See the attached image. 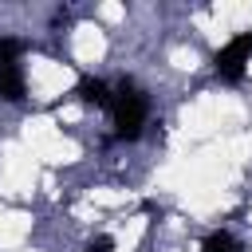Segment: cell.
I'll return each instance as SVG.
<instances>
[{
    "mask_svg": "<svg viewBox=\"0 0 252 252\" xmlns=\"http://www.w3.org/2000/svg\"><path fill=\"white\" fill-rule=\"evenodd\" d=\"M75 94L87 102V106H110V83H102V79H79V87H75Z\"/></svg>",
    "mask_w": 252,
    "mask_h": 252,
    "instance_id": "4",
    "label": "cell"
},
{
    "mask_svg": "<svg viewBox=\"0 0 252 252\" xmlns=\"http://www.w3.org/2000/svg\"><path fill=\"white\" fill-rule=\"evenodd\" d=\"M20 55H24V43H20V39H12V35H0V67L20 63Z\"/></svg>",
    "mask_w": 252,
    "mask_h": 252,
    "instance_id": "6",
    "label": "cell"
},
{
    "mask_svg": "<svg viewBox=\"0 0 252 252\" xmlns=\"http://www.w3.org/2000/svg\"><path fill=\"white\" fill-rule=\"evenodd\" d=\"M248 63H252V32H240V35H232L213 55V75L224 79V83H240L244 71H248Z\"/></svg>",
    "mask_w": 252,
    "mask_h": 252,
    "instance_id": "2",
    "label": "cell"
},
{
    "mask_svg": "<svg viewBox=\"0 0 252 252\" xmlns=\"http://www.w3.org/2000/svg\"><path fill=\"white\" fill-rule=\"evenodd\" d=\"M87 252H114V236H91Z\"/></svg>",
    "mask_w": 252,
    "mask_h": 252,
    "instance_id": "7",
    "label": "cell"
},
{
    "mask_svg": "<svg viewBox=\"0 0 252 252\" xmlns=\"http://www.w3.org/2000/svg\"><path fill=\"white\" fill-rule=\"evenodd\" d=\"M110 118H114V134L122 138V142H134L138 134H142V126H146V118H150V94L138 87V83H130V79H122L118 87H110Z\"/></svg>",
    "mask_w": 252,
    "mask_h": 252,
    "instance_id": "1",
    "label": "cell"
},
{
    "mask_svg": "<svg viewBox=\"0 0 252 252\" xmlns=\"http://www.w3.org/2000/svg\"><path fill=\"white\" fill-rule=\"evenodd\" d=\"M28 94V83H24V67L12 63V67H0V98L4 102H24Z\"/></svg>",
    "mask_w": 252,
    "mask_h": 252,
    "instance_id": "3",
    "label": "cell"
},
{
    "mask_svg": "<svg viewBox=\"0 0 252 252\" xmlns=\"http://www.w3.org/2000/svg\"><path fill=\"white\" fill-rule=\"evenodd\" d=\"M201 252H240V240H236L232 232L217 228V232H209V236L201 240Z\"/></svg>",
    "mask_w": 252,
    "mask_h": 252,
    "instance_id": "5",
    "label": "cell"
}]
</instances>
